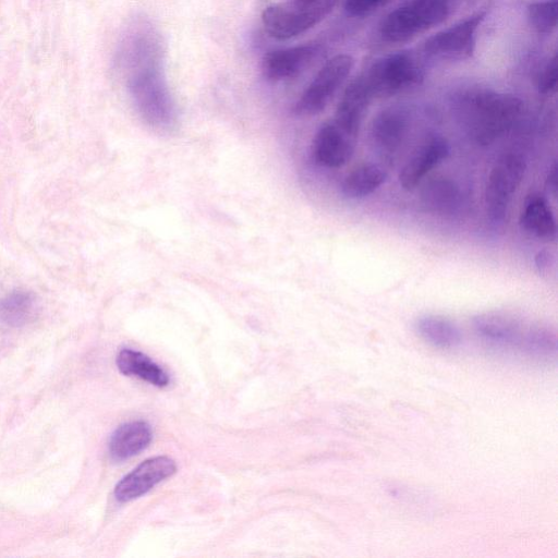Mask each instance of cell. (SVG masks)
Wrapping results in <instances>:
<instances>
[{
    "instance_id": "cell-2",
    "label": "cell",
    "mask_w": 558,
    "mask_h": 558,
    "mask_svg": "<svg viewBox=\"0 0 558 558\" xmlns=\"http://www.w3.org/2000/svg\"><path fill=\"white\" fill-rule=\"evenodd\" d=\"M451 0H407L389 12L379 25L385 41L403 43L446 20Z\"/></svg>"
},
{
    "instance_id": "cell-25",
    "label": "cell",
    "mask_w": 558,
    "mask_h": 558,
    "mask_svg": "<svg viewBox=\"0 0 558 558\" xmlns=\"http://www.w3.org/2000/svg\"><path fill=\"white\" fill-rule=\"evenodd\" d=\"M558 82L557 58L554 56L543 68L537 78V89L541 94H550L556 90Z\"/></svg>"
},
{
    "instance_id": "cell-22",
    "label": "cell",
    "mask_w": 558,
    "mask_h": 558,
    "mask_svg": "<svg viewBox=\"0 0 558 558\" xmlns=\"http://www.w3.org/2000/svg\"><path fill=\"white\" fill-rule=\"evenodd\" d=\"M36 310V301L33 293L27 291H14L0 299V324L9 327L25 325Z\"/></svg>"
},
{
    "instance_id": "cell-16",
    "label": "cell",
    "mask_w": 558,
    "mask_h": 558,
    "mask_svg": "<svg viewBox=\"0 0 558 558\" xmlns=\"http://www.w3.org/2000/svg\"><path fill=\"white\" fill-rule=\"evenodd\" d=\"M521 228L529 234L547 241L556 239L557 226L547 198L532 192L524 199L519 219Z\"/></svg>"
},
{
    "instance_id": "cell-19",
    "label": "cell",
    "mask_w": 558,
    "mask_h": 558,
    "mask_svg": "<svg viewBox=\"0 0 558 558\" xmlns=\"http://www.w3.org/2000/svg\"><path fill=\"white\" fill-rule=\"evenodd\" d=\"M119 371L128 376H135L157 387L169 384L168 373L142 352L123 349L117 356Z\"/></svg>"
},
{
    "instance_id": "cell-8",
    "label": "cell",
    "mask_w": 558,
    "mask_h": 558,
    "mask_svg": "<svg viewBox=\"0 0 558 558\" xmlns=\"http://www.w3.org/2000/svg\"><path fill=\"white\" fill-rule=\"evenodd\" d=\"M485 19L484 12H478L468 19L429 37L424 50L439 59H464L472 54L475 45V34Z\"/></svg>"
},
{
    "instance_id": "cell-9",
    "label": "cell",
    "mask_w": 558,
    "mask_h": 558,
    "mask_svg": "<svg viewBox=\"0 0 558 558\" xmlns=\"http://www.w3.org/2000/svg\"><path fill=\"white\" fill-rule=\"evenodd\" d=\"M175 471V462L168 457L147 459L117 484L114 496L120 502L138 498Z\"/></svg>"
},
{
    "instance_id": "cell-17",
    "label": "cell",
    "mask_w": 558,
    "mask_h": 558,
    "mask_svg": "<svg viewBox=\"0 0 558 558\" xmlns=\"http://www.w3.org/2000/svg\"><path fill=\"white\" fill-rule=\"evenodd\" d=\"M421 202L426 210L437 215H452L461 206L462 193L459 185L446 177H437L424 184Z\"/></svg>"
},
{
    "instance_id": "cell-26",
    "label": "cell",
    "mask_w": 558,
    "mask_h": 558,
    "mask_svg": "<svg viewBox=\"0 0 558 558\" xmlns=\"http://www.w3.org/2000/svg\"><path fill=\"white\" fill-rule=\"evenodd\" d=\"M388 0H344V9L352 16H366Z\"/></svg>"
},
{
    "instance_id": "cell-18",
    "label": "cell",
    "mask_w": 558,
    "mask_h": 558,
    "mask_svg": "<svg viewBox=\"0 0 558 558\" xmlns=\"http://www.w3.org/2000/svg\"><path fill=\"white\" fill-rule=\"evenodd\" d=\"M153 437L150 426L143 421L119 426L110 437L109 453L116 461L129 459L148 446Z\"/></svg>"
},
{
    "instance_id": "cell-3",
    "label": "cell",
    "mask_w": 558,
    "mask_h": 558,
    "mask_svg": "<svg viewBox=\"0 0 558 558\" xmlns=\"http://www.w3.org/2000/svg\"><path fill=\"white\" fill-rule=\"evenodd\" d=\"M335 3L336 0H291L266 8L262 22L269 36L279 40L290 39L324 20Z\"/></svg>"
},
{
    "instance_id": "cell-6",
    "label": "cell",
    "mask_w": 558,
    "mask_h": 558,
    "mask_svg": "<svg viewBox=\"0 0 558 558\" xmlns=\"http://www.w3.org/2000/svg\"><path fill=\"white\" fill-rule=\"evenodd\" d=\"M375 98L387 97L416 85L421 70L407 52L390 54L364 73Z\"/></svg>"
},
{
    "instance_id": "cell-15",
    "label": "cell",
    "mask_w": 558,
    "mask_h": 558,
    "mask_svg": "<svg viewBox=\"0 0 558 558\" xmlns=\"http://www.w3.org/2000/svg\"><path fill=\"white\" fill-rule=\"evenodd\" d=\"M318 53L315 45H301L266 53L262 72L269 81L292 78L303 72Z\"/></svg>"
},
{
    "instance_id": "cell-21",
    "label": "cell",
    "mask_w": 558,
    "mask_h": 558,
    "mask_svg": "<svg viewBox=\"0 0 558 558\" xmlns=\"http://www.w3.org/2000/svg\"><path fill=\"white\" fill-rule=\"evenodd\" d=\"M386 179L387 174L380 166L362 163L343 178L340 190L347 198H362L379 189Z\"/></svg>"
},
{
    "instance_id": "cell-7",
    "label": "cell",
    "mask_w": 558,
    "mask_h": 558,
    "mask_svg": "<svg viewBox=\"0 0 558 558\" xmlns=\"http://www.w3.org/2000/svg\"><path fill=\"white\" fill-rule=\"evenodd\" d=\"M132 96L142 118L153 128L168 130L174 121L171 99L158 74L142 73L132 82Z\"/></svg>"
},
{
    "instance_id": "cell-1",
    "label": "cell",
    "mask_w": 558,
    "mask_h": 558,
    "mask_svg": "<svg viewBox=\"0 0 558 558\" xmlns=\"http://www.w3.org/2000/svg\"><path fill=\"white\" fill-rule=\"evenodd\" d=\"M523 101L511 94L471 88L453 99V111L472 142L493 144L509 132L523 112Z\"/></svg>"
},
{
    "instance_id": "cell-13",
    "label": "cell",
    "mask_w": 558,
    "mask_h": 558,
    "mask_svg": "<svg viewBox=\"0 0 558 558\" xmlns=\"http://www.w3.org/2000/svg\"><path fill=\"white\" fill-rule=\"evenodd\" d=\"M450 147L440 135L428 137L412 154L399 173V183L403 190L411 191L449 155Z\"/></svg>"
},
{
    "instance_id": "cell-20",
    "label": "cell",
    "mask_w": 558,
    "mask_h": 558,
    "mask_svg": "<svg viewBox=\"0 0 558 558\" xmlns=\"http://www.w3.org/2000/svg\"><path fill=\"white\" fill-rule=\"evenodd\" d=\"M415 330L423 340L440 349L456 348L462 340L458 326L438 315L418 317L415 322Z\"/></svg>"
},
{
    "instance_id": "cell-23",
    "label": "cell",
    "mask_w": 558,
    "mask_h": 558,
    "mask_svg": "<svg viewBox=\"0 0 558 558\" xmlns=\"http://www.w3.org/2000/svg\"><path fill=\"white\" fill-rule=\"evenodd\" d=\"M520 349L532 357H553L557 353V333L547 326H530L522 339Z\"/></svg>"
},
{
    "instance_id": "cell-11",
    "label": "cell",
    "mask_w": 558,
    "mask_h": 558,
    "mask_svg": "<svg viewBox=\"0 0 558 558\" xmlns=\"http://www.w3.org/2000/svg\"><path fill=\"white\" fill-rule=\"evenodd\" d=\"M409 130V117L398 107L380 111L373 120L369 142L384 159H390L401 147Z\"/></svg>"
},
{
    "instance_id": "cell-12",
    "label": "cell",
    "mask_w": 558,
    "mask_h": 558,
    "mask_svg": "<svg viewBox=\"0 0 558 558\" xmlns=\"http://www.w3.org/2000/svg\"><path fill=\"white\" fill-rule=\"evenodd\" d=\"M374 98L365 74L360 75L345 88L332 121L349 135L356 138L366 111Z\"/></svg>"
},
{
    "instance_id": "cell-14",
    "label": "cell",
    "mask_w": 558,
    "mask_h": 558,
    "mask_svg": "<svg viewBox=\"0 0 558 558\" xmlns=\"http://www.w3.org/2000/svg\"><path fill=\"white\" fill-rule=\"evenodd\" d=\"M472 323L477 336L497 348H520L529 328L512 315L494 312L478 314Z\"/></svg>"
},
{
    "instance_id": "cell-24",
    "label": "cell",
    "mask_w": 558,
    "mask_h": 558,
    "mask_svg": "<svg viewBox=\"0 0 558 558\" xmlns=\"http://www.w3.org/2000/svg\"><path fill=\"white\" fill-rule=\"evenodd\" d=\"M557 0L534 2L527 8L531 25L539 33H551L557 26Z\"/></svg>"
},
{
    "instance_id": "cell-4",
    "label": "cell",
    "mask_w": 558,
    "mask_h": 558,
    "mask_svg": "<svg viewBox=\"0 0 558 558\" xmlns=\"http://www.w3.org/2000/svg\"><path fill=\"white\" fill-rule=\"evenodd\" d=\"M525 170V159L518 153L502 155L492 168L485 189L486 213L492 222H504Z\"/></svg>"
},
{
    "instance_id": "cell-27",
    "label": "cell",
    "mask_w": 558,
    "mask_h": 558,
    "mask_svg": "<svg viewBox=\"0 0 558 558\" xmlns=\"http://www.w3.org/2000/svg\"><path fill=\"white\" fill-rule=\"evenodd\" d=\"M557 170H558L557 163H556V161H554L549 168V171H548V174L546 178V185L554 196H556V192H557V182H558L557 181V178H558Z\"/></svg>"
},
{
    "instance_id": "cell-28",
    "label": "cell",
    "mask_w": 558,
    "mask_h": 558,
    "mask_svg": "<svg viewBox=\"0 0 558 558\" xmlns=\"http://www.w3.org/2000/svg\"><path fill=\"white\" fill-rule=\"evenodd\" d=\"M550 254L547 251H542L536 255V265L541 271L547 269L550 265Z\"/></svg>"
},
{
    "instance_id": "cell-5",
    "label": "cell",
    "mask_w": 558,
    "mask_h": 558,
    "mask_svg": "<svg viewBox=\"0 0 558 558\" xmlns=\"http://www.w3.org/2000/svg\"><path fill=\"white\" fill-rule=\"evenodd\" d=\"M353 64V58L345 53L329 59L298 99L294 112L306 117L322 112L349 76Z\"/></svg>"
},
{
    "instance_id": "cell-10",
    "label": "cell",
    "mask_w": 558,
    "mask_h": 558,
    "mask_svg": "<svg viewBox=\"0 0 558 558\" xmlns=\"http://www.w3.org/2000/svg\"><path fill=\"white\" fill-rule=\"evenodd\" d=\"M355 140L333 121L326 122L320 125L314 136L312 144L313 158L322 167L340 168L351 159Z\"/></svg>"
}]
</instances>
